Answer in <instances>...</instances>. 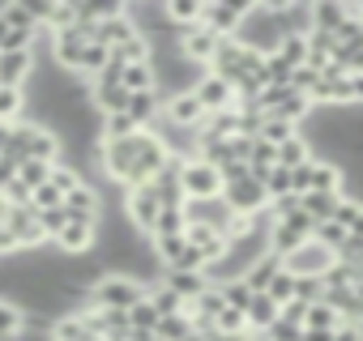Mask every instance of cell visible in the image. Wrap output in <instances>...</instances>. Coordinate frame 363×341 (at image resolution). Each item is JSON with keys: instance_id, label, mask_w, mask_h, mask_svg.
Instances as JSON below:
<instances>
[{"instance_id": "cell-30", "label": "cell", "mask_w": 363, "mask_h": 341, "mask_svg": "<svg viewBox=\"0 0 363 341\" xmlns=\"http://www.w3.org/2000/svg\"><path fill=\"white\" fill-rule=\"evenodd\" d=\"M291 137H299V128L282 124V120H265V128H261V141H269V145H286Z\"/></svg>"}, {"instance_id": "cell-32", "label": "cell", "mask_w": 363, "mask_h": 341, "mask_svg": "<svg viewBox=\"0 0 363 341\" xmlns=\"http://www.w3.org/2000/svg\"><path fill=\"white\" fill-rule=\"evenodd\" d=\"M265 192H269V201H282V197H295V192H291V170H282V166H274V170H269V180H265Z\"/></svg>"}, {"instance_id": "cell-15", "label": "cell", "mask_w": 363, "mask_h": 341, "mask_svg": "<svg viewBox=\"0 0 363 341\" xmlns=\"http://www.w3.org/2000/svg\"><path fill=\"white\" fill-rule=\"evenodd\" d=\"M30 103H26V90H13V86H0V124H18L26 120Z\"/></svg>"}, {"instance_id": "cell-1", "label": "cell", "mask_w": 363, "mask_h": 341, "mask_svg": "<svg viewBox=\"0 0 363 341\" xmlns=\"http://www.w3.org/2000/svg\"><path fill=\"white\" fill-rule=\"evenodd\" d=\"M150 299V282H141V277H133V273H103L94 286H90V294L82 299V307H94V311H103V307H111V311H128V307H137V303H145ZM77 307V311H82Z\"/></svg>"}, {"instance_id": "cell-23", "label": "cell", "mask_w": 363, "mask_h": 341, "mask_svg": "<svg viewBox=\"0 0 363 341\" xmlns=\"http://www.w3.org/2000/svg\"><path fill=\"white\" fill-rule=\"evenodd\" d=\"M82 184H86V180H82V170H73L69 162H56V166H52V188H56L60 197H73Z\"/></svg>"}, {"instance_id": "cell-16", "label": "cell", "mask_w": 363, "mask_h": 341, "mask_svg": "<svg viewBox=\"0 0 363 341\" xmlns=\"http://www.w3.org/2000/svg\"><path fill=\"white\" fill-rule=\"evenodd\" d=\"M150 303H154V311H158V320H167V316H184V299H179L175 290H167L162 282H154L150 286Z\"/></svg>"}, {"instance_id": "cell-18", "label": "cell", "mask_w": 363, "mask_h": 341, "mask_svg": "<svg viewBox=\"0 0 363 341\" xmlns=\"http://www.w3.org/2000/svg\"><path fill=\"white\" fill-rule=\"evenodd\" d=\"M278 273H282V256H274V252H269V256H265L248 277H244V282L252 286V294H265V290H269V282H274Z\"/></svg>"}, {"instance_id": "cell-8", "label": "cell", "mask_w": 363, "mask_h": 341, "mask_svg": "<svg viewBox=\"0 0 363 341\" xmlns=\"http://www.w3.org/2000/svg\"><path fill=\"white\" fill-rule=\"evenodd\" d=\"M162 120L175 124V128L197 132V128L206 124V107H201V98H197L193 90H189V94H171V98L162 103Z\"/></svg>"}, {"instance_id": "cell-22", "label": "cell", "mask_w": 363, "mask_h": 341, "mask_svg": "<svg viewBox=\"0 0 363 341\" xmlns=\"http://www.w3.org/2000/svg\"><path fill=\"white\" fill-rule=\"evenodd\" d=\"M26 328V311L13 299H0V337H18Z\"/></svg>"}, {"instance_id": "cell-6", "label": "cell", "mask_w": 363, "mask_h": 341, "mask_svg": "<svg viewBox=\"0 0 363 341\" xmlns=\"http://www.w3.org/2000/svg\"><path fill=\"white\" fill-rule=\"evenodd\" d=\"M248 13H252L248 0H218V5H206L201 26H210V30H214V35H223V39H235Z\"/></svg>"}, {"instance_id": "cell-4", "label": "cell", "mask_w": 363, "mask_h": 341, "mask_svg": "<svg viewBox=\"0 0 363 341\" xmlns=\"http://www.w3.org/2000/svg\"><path fill=\"white\" fill-rule=\"evenodd\" d=\"M282 265H286V273H295V277H325V273L337 265V256H333L325 243L308 239V243H303V248H295Z\"/></svg>"}, {"instance_id": "cell-11", "label": "cell", "mask_w": 363, "mask_h": 341, "mask_svg": "<svg viewBox=\"0 0 363 341\" xmlns=\"http://www.w3.org/2000/svg\"><path fill=\"white\" fill-rule=\"evenodd\" d=\"M342 201H346V192H308V197H299V209L320 226V222H333L337 218Z\"/></svg>"}, {"instance_id": "cell-33", "label": "cell", "mask_w": 363, "mask_h": 341, "mask_svg": "<svg viewBox=\"0 0 363 341\" xmlns=\"http://www.w3.org/2000/svg\"><path fill=\"white\" fill-rule=\"evenodd\" d=\"M39 226H43V231H48V239L56 243V235L69 226V214H65V205H60V209H39Z\"/></svg>"}, {"instance_id": "cell-25", "label": "cell", "mask_w": 363, "mask_h": 341, "mask_svg": "<svg viewBox=\"0 0 363 341\" xmlns=\"http://www.w3.org/2000/svg\"><path fill=\"white\" fill-rule=\"evenodd\" d=\"M312 239H316V243H325V248H329V252H333V256H337V252H342V248H346V239H350V231H346V226H342V222H320V226H316V235H312Z\"/></svg>"}, {"instance_id": "cell-35", "label": "cell", "mask_w": 363, "mask_h": 341, "mask_svg": "<svg viewBox=\"0 0 363 341\" xmlns=\"http://www.w3.org/2000/svg\"><path fill=\"white\" fill-rule=\"evenodd\" d=\"M282 320H291V324H303V320H308V303H299V299H291V303L282 307Z\"/></svg>"}, {"instance_id": "cell-14", "label": "cell", "mask_w": 363, "mask_h": 341, "mask_svg": "<svg viewBox=\"0 0 363 341\" xmlns=\"http://www.w3.org/2000/svg\"><path fill=\"white\" fill-rule=\"evenodd\" d=\"M342 26H346V5H337V0H320V5H312V30L342 35Z\"/></svg>"}, {"instance_id": "cell-10", "label": "cell", "mask_w": 363, "mask_h": 341, "mask_svg": "<svg viewBox=\"0 0 363 341\" xmlns=\"http://www.w3.org/2000/svg\"><path fill=\"white\" fill-rule=\"evenodd\" d=\"M193 94L201 98L206 115H218V111H231V107H240V98H235V86H231V81H223V77H214V73H206V77L197 81V90H193Z\"/></svg>"}, {"instance_id": "cell-31", "label": "cell", "mask_w": 363, "mask_h": 341, "mask_svg": "<svg viewBox=\"0 0 363 341\" xmlns=\"http://www.w3.org/2000/svg\"><path fill=\"white\" fill-rule=\"evenodd\" d=\"M128 320H133V328L158 333V311H154V303H150V299H145V303H137V307H128Z\"/></svg>"}, {"instance_id": "cell-20", "label": "cell", "mask_w": 363, "mask_h": 341, "mask_svg": "<svg viewBox=\"0 0 363 341\" xmlns=\"http://www.w3.org/2000/svg\"><path fill=\"white\" fill-rule=\"evenodd\" d=\"M120 81H124V90H128V94L158 90V81H154V64H128V69L120 73Z\"/></svg>"}, {"instance_id": "cell-2", "label": "cell", "mask_w": 363, "mask_h": 341, "mask_svg": "<svg viewBox=\"0 0 363 341\" xmlns=\"http://www.w3.org/2000/svg\"><path fill=\"white\" fill-rule=\"evenodd\" d=\"M179 184H184V197L189 201H214V197H223L227 192V184H223V170L214 166V162H206V158H184V170H179Z\"/></svg>"}, {"instance_id": "cell-24", "label": "cell", "mask_w": 363, "mask_h": 341, "mask_svg": "<svg viewBox=\"0 0 363 341\" xmlns=\"http://www.w3.org/2000/svg\"><path fill=\"white\" fill-rule=\"evenodd\" d=\"M278 56L299 73V69L308 64V35H286V39H282V47H278Z\"/></svg>"}, {"instance_id": "cell-3", "label": "cell", "mask_w": 363, "mask_h": 341, "mask_svg": "<svg viewBox=\"0 0 363 341\" xmlns=\"http://www.w3.org/2000/svg\"><path fill=\"white\" fill-rule=\"evenodd\" d=\"M124 214H128V222L150 239L154 226H158V214H162V197H158V188H154V184H137V188H128V192H124Z\"/></svg>"}, {"instance_id": "cell-27", "label": "cell", "mask_w": 363, "mask_h": 341, "mask_svg": "<svg viewBox=\"0 0 363 341\" xmlns=\"http://www.w3.org/2000/svg\"><path fill=\"white\" fill-rule=\"evenodd\" d=\"M133 132H145L128 111L124 115H103V137H133Z\"/></svg>"}, {"instance_id": "cell-29", "label": "cell", "mask_w": 363, "mask_h": 341, "mask_svg": "<svg viewBox=\"0 0 363 341\" xmlns=\"http://www.w3.org/2000/svg\"><path fill=\"white\" fill-rule=\"evenodd\" d=\"M295 299L299 303H325V282L320 277H295Z\"/></svg>"}, {"instance_id": "cell-13", "label": "cell", "mask_w": 363, "mask_h": 341, "mask_svg": "<svg viewBox=\"0 0 363 341\" xmlns=\"http://www.w3.org/2000/svg\"><path fill=\"white\" fill-rule=\"evenodd\" d=\"M162 286L167 290H175L179 299H184V303H193V299H201L206 290H210V282H206V273H162Z\"/></svg>"}, {"instance_id": "cell-9", "label": "cell", "mask_w": 363, "mask_h": 341, "mask_svg": "<svg viewBox=\"0 0 363 341\" xmlns=\"http://www.w3.org/2000/svg\"><path fill=\"white\" fill-rule=\"evenodd\" d=\"M103 209H107V201H103V192H99L94 184H82L73 197H65V214H69V222H82V226H99Z\"/></svg>"}, {"instance_id": "cell-38", "label": "cell", "mask_w": 363, "mask_h": 341, "mask_svg": "<svg viewBox=\"0 0 363 341\" xmlns=\"http://www.w3.org/2000/svg\"><path fill=\"white\" fill-rule=\"evenodd\" d=\"M303 341H333V333H320V328H303Z\"/></svg>"}, {"instance_id": "cell-26", "label": "cell", "mask_w": 363, "mask_h": 341, "mask_svg": "<svg viewBox=\"0 0 363 341\" xmlns=\"http://www.w3.org/2000/svg\"><path fill=\"white\" fill-rule=\"evenodd\" d=\"M218 290H223L227 307H235V311H248V303L257 299V294H252V286H248L244 277H240V282H227V286H218Z\"/></svg>"}, {"instance_id": "cell-36", "label": "cell", "mask_w": 363, "mask_h": 341, "mask_svg": "<svg viewBox=\"0 0 363 341\" xmlns=\"http://www.w3.org/2000/svg\"><path fill=\"white\" fill-rule=\"evenodd\" d=\"M13 180H18V162H9L5 154H0V192H5Z\"/></svg>"}, {"instance_id": "cell-39", "label": "cell", "mask_w": 363, "mask_h": 341, "mask_svg": "<svg viewBox=\"0 0 363 341\" xmlns=\"http://www.w3.org/2000/svg\"><path fill=\"white\" fill-rule=\"evenodd\" d=\"M5 35H9V22H5V18H0V43H5Z\"/></svg>"}, {"instance_id": "cell-12", "label": "cell", "mask_w": 363, "mask_h": 341, "mask_svg": "<svg viewBox=\"0 0 363 341\" xmlns=\"http://www.w3.org/2000/svg\"><path fill=\"white\" fill-rule=\"evenodd\" d=\"M244 316H248V333H269V328L282 320V307H278L269 294H257V299L248 303V311H244Z\"/></svg>"}, {"instance_id": "cell-19", "label": "cell", "mask_w": 363, "mask_h": 341, "mask_svg": "<svg viewBox=\"0 0 363 341\" xmlns=\"http://www.w3.org/2000/svg\"><path fill=\"white\" fill-rule=\"evenodd\" d=\"M52 166H56V162H35V158H30V162H22V166H18V180H22L30 192H39V188H48V184H52Z\"/></svg>"}, {"instance_id": "cell-34", "label": "cell", "mask_w": 363, "mask_h": 341, "mask_svg": "<svg viewBox=\"0 0 363 341\" xmlns=\"http://www.w3.org/2000/svg\"><path fill=\"white\" fill-rule=\"evenodd\" d=\"M60 205H65V197H60V192H56L52 184L35 192V209H60Z\"/></svg>"}, {"instance_id": "cell-7", "label": "cell", "mask_w": 363, "mask_h": 341, "mask_svg": "<svg viewBox=\"0 0 363 341\" xmlns=\"http://www.w3.org/2000/svg\"><path fill=\"white\" fill-rule=\"evenodd\" d=\"M218 47H223V35H214L210 26H193V30H179V52H184V56H189L193 64H201V69H210V64H214Z\"/></svg>"}, {"instance_id": "cell-40", "label": "cell", "mask_w": 363, "mask_h": 341, "mask_svg": "<svg viewBox=\"0 0 363 341\" xmlns=\"http://www.w3.org/2000/svg\"><path fill=\"white\" fill-rule=\"evenodd\" d=\"M354 328H359V337H363V320H359V324H354Z\"/></svg>"}, {"instance_id": "cell-28", "label": "cell", "mask_w": 363, "mask_h": 341, "mask_svg": "<svg viewBox=\"0 0 363 341\" xmlns=\"http://www.w3.org/2000/svg\"><path fill=\"white\" fill-rule=\"evenodd\" d=\"M265 294H269V299H274L278 307H286V303L295 299V273H286V265H282V273H278V277L269 282V290H265Z\"/></svg>"}, {"instance_id": "cell-21", "label": "cell", "mask_w": 363, "mask_h": 341, "mask_svg": "<svg viewBox=\"0 0 363 341\" xmlns=\"http://www.w3.org/2000/svg\"><path fill=\"white\" fill-rule=\"evenodd\" d=\"M189 231V214H184V205H175V209H162L158 214V226H154V235L150 239H162V235H184Z\"/></svg>"}, {"instance_id": "cell-5", "label": "cell", "mask_w": 363, "mask_h": 341, "mask_svg": "<svg viewBox=\"0 0 363 341\" xmlns=\"http://www.w3.org/2000/svg\"><path fill=\"white\" fill-rule=\"evenodd\" d=\"M227 205L240 214V218H257V214H265L269 209V192H265V184L257 180V175H248V180H235V184H227Z\"/></svg>"}, {"instance_id": "cell-17", "label": "cell", "mask_w": 363, "mask_h": 341, "mask_svg": "<svg viewBox=\"0 0 363 341\" xmlns=\"http://www.w3.org/2000/svg\"><path fill=\"white\" fill-rule=\"evenodd\" d=\"M342 324H346L342 311L329 307V303H312V307H308V320H303V328H320V333H337Z\"/></svg>"}, {"instance_id": "cell-37", "label": "cell", "mask_w": 363, "mask_h": 341, "mask_svg": "<svg viewBox=\"0 0 363 341\" xmlns=\"http://www.w3.org/2000/svg\"><path fill=\"white\" fill-rule=\"evenodd\" d=\"M333 341H363V337H359V328H354V324H342V328L333 333Z\"/></svg>"}]
</instances>
